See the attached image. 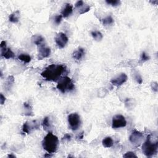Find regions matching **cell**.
Masks as SVG:
<instances>
[{"label": "cell", "instance_id": "16", "mask_svg": "<svg viewBox=\"0 0 158 158\" xmlns=\"http://www.w3.org/2000/svg\"><path fill=\"white\" fill-rule=\"evenodd\" d=\"M33 43L38 46L45 45V38L40 35H35L31 37Z\"/></svg>", "mask_w": 158, "mask_h": 158}, {"label": "cell", "instance_id": "22", "mask_svg": "<svg viewBox=\"0 0 158 158\" xmlns=\"http://www.w3.org/2000/svg\"><path fill=\"white\" fill-rule=\"evenodd\" d=\"M18 59L25 63H29L31 61V57L27 54H20L18 56Z\"/></svg>", "mask_w": 158, "mask_h": 158}, {"label": "cell", "instance_id": "34", "mask_svg": "<svg viewBox=\"0 0 158 158\" xmlns=\"http://www.w3.org/2000/svg\"><path fill=\"white\" fill-rule=\"evenodd\" d=\"M8 157H13V158H14V157H15V156L13 155H9L8 156Z\"/></svg>", "mask_w": 158, "mask_h": 158}, {"label": "cell", "instance_id": "13", "mask_svg": "<svg viewBox=\"0 0 158 158\" xmlns=\"http://www.w3.org/2000/svg\"><path fill=\"white\" fill-rule=\"evenodd\" d=\"M72 12H73L72 5L69 3H66L61 10V15H62L63 17L67 18L72 14Z\"/></svg>", "mask_w": 158, "mask_h": 158}, {"label": "cell", "instance_id": "3", "mask_svg": "<svg viewBox=\"0 0 158 158\" xmlns=\"http://www.w3.org/2000/svg\"><path fill=\"white\" fill-rule=\"evenodd\" d=\"M158 141L157 138L152 141V136L151 135L148 136L145 143L142 145V151L144 155L147 157H152L157 152Z\"/></svg>", "mask_w": 158, "mask_h": 158}, {"label": "cell", "instance_id": "19", "mask_svg": "<svg viewBox=\"0 0 158 158\" xmlns=\"http://www.w3.org/2000/svg\"><path fill=\"white\" fill-rule=\"evenodd\" d=\"M102 145L104 148H110L114 145L113 138L110 136H107V137L104 138L102 141Z\"/></svg>", "mask_w": 158, "mask_h": 158}, {"label": "cell", "instance_id": "18", "mask_svg": "<svg viewBox=\"0 0 158 158\" xmlns=\"http://www.w3.org/2000/svg\"><path fill=\"white\" fill-rule=\"evenodd\" d=\"M24 114L25 115H28V116H30V115H33L32 108H31L30 103L27 102H25L24 103Z\"/></svg>", "mask_w": 158, "mask_h": 158}, {"label": "cell", "instance_id": "17", "mask_svg": "<svg viewBox=\"0 0 158 158\" xmlns=\"http://www.w3.org/2000/svg\"><path fill=\"white\" fill-rule=\"evenodd\" d=\"M20 18V12L19 10H15V12L10 14L9 16V20L12 23H17Z\"/></svg>", "mask_w": 158, "mask_h": 158}, {"label": "cell", "instance_id": "21", "mask_svg": "<svg viewBox=\"0 0 158 158\" xmlns=\"http://www.w3.org/2000/svg\"><path fill=\"white\" fill-rule=\"evenodd\" d=\"M91 34L93 39L97 41H101L103 39V34L99 31H92Z\"/></svg>", "mask_w": 158, "mask_h": 158}, {"label": "cell", "instance_id": "8", "mask_svg": "<svg viewBox=\"0 0 158 158\" xmlns=\"http://www.w3.org/2000/svg\"><path fill=\"white\" fill-rule=\"evenodd\" d=\"M144 140V135L141 132L137 130L134 131L129 136V141L131 144L136 146H140L143 143Z\"/></svg>", "mask_w": 158, "mask_h": 158}, {"label": "cell", "instance_id": "6", "mask_svg": "<svg viewBox=\"0 0 158 158\" xmlns=\"http://www.w3.org/2000/svg\"><path fill=\"white\" fill-rule=\"evenodd\" d=\"M127 125V120L122 115H115L112 119V128L116 129L125 127Z\"/></svg>", "mask_w": 158, "mask_h": 158}, {"label": "cell", "instance_id": "33", "mask_svg": "<svg viewBox=\"0 0 158 158\" xmlns=\"http://www.w3.org/2000/svg\"><path fill=\"white\" fill-rule=\"evenodd\" d=\"M83 133H84L83 131H82V132H81V133L79 134L77 136V138L78 140H82V139H83V135H84V134H83Z\"/></svg>", "mask_w": 158, "mask_h": 158}, {"label": "cell", "instance_id": "28", "mask_svg": "<svg viewBox=\"0 0 158 158\" xmlns=\"http://www.w3.org/2000/svg\"><path fill=\"white\" fill-rule=\"evenodd\" d=\"M62 15H57L55 17V22L56 25H59L61 22L62 19Z\"/></svg>", "mask_w": 158, "mask_h": 158}, {"label": "cell", "instance_id": "14", "mask_svg": "<svg viewBox=\"0 0 158 158\" xmlns=\"http://www.w3.org/2000/svg\"><path fill=\"white\" fill-rule=\"evenodd\" d=\"M1 55L2 57H4V58L7 59H13L15 57V54L13 51L10 48H7L1 49Z\"/></svg>", "mask_w": 158, "mask_h": 158}, {"label": "cell", "instance_id": "24", "mask_svg": "<svg viewBox=\"0 0 158 158\" xmlns=\"http://www.w3.org/2000/svg\"><path fill=\"white\" fill-rule=\"evenodd\" d=\"M134 77L135 78V80H136V82L138 84H141L142 83H143V79H142L141 75L140 74L138 71H135L134 72Z\"/></svg>", "mask_w": 158, "mask_h": 158}, {"label": "cell", "instance_id": "26", "mask_svg": "<svg viewBox=\"0 0 158 158\" xmlns=\"http://www.w3.org/2000/svg\"><path fill=\"white\" fill-rule=\"evenodd\" d=\"M106 3L112 6H117L120 4L121 2L119 0H106Z\"/></svg>", "mask_w": 158, "mask_h": 158}, {"label": "cell", "instance_id": "11", "mask_svg": "<svg viewBox=\"0 0 158 158\" xmlns=\"http://www.w3.org/2000/svg\"><path fill=\"white\" fill-rule=\"evenodd\" d=\"M51 55V50L48 47L45 46V45H41L38 48V59L41 60L44 58L48 57Z\"/></svg>", "mask_w": 158, "mask_h": 158}, {"label": "cell", "instance_id": "1", "mask_svg": "<svg viewBox=\"0 0 158 158\" xmlns=\"http://www.w3.org/2000/svg\"><path fill=\"white\" fill-rule=\"evenodd\" d=\"M67 72L66 66L59 64H51L41 72V76L47 81L58 82L61 76Z\"/></svg>", "mask_w": 158, "mask_h": 158}, {"label": "cell", "instance_id": "12", "mask_svg": "<svg viewBox=\"0 0 158 158\" xmlns=\"http://www.w3.org/2000/svg\"><path fill=\"white\" fill-rule=\"evenodd\" d=\"M76 8L78 10V13L80 14H83L90 10V7L86 4L83 1H78L76 4Z\"/></svg>", "mask_w": 158, "mask_h": 158}, {"label": "cell", "instance_id": "7", "mask_svg": "<svg viewBox=\"0 0 158 158\" xmlns=\"http://www.w3.org/2000/svg\"><path fill=\"white\" fill-rule=\"evenodd\" d=\"M40 127V123L38 120H30L25 122L22 126V131L24 133L29 134L31 131L37 130Z\"/></svg>", "mask_w": 158, "mask_h": 158}, {"label": "cell", "instance_id": "32", "mask_svg": "<svg viewBox=\"0 0 158 158\" xmlns=\"http://www.w3.org/2000/svg\"><path fill=\"white\" fill-rule=\"evenodd\" d=\"M0 46H1V49L6 48V42L5 41H2L1 45H0Z\"/></svg>", "mask_w": 158, "mask_h": 158}, {"label": "cell", "instance_id": "4", "mask_svg": "<svg viewBox=\"0 0 158 158\" xmlns=\"http://www.w3.org/2000/svg\"><path fill=\"white\" fill-rule=\"evenodd\" d=\"M56 88L62 93L73 91L75 88V85L73 83L71 78L69 77H63L57 82Z\"/></svg>", "mask_w": 158, "mask_h": 158}, {"label": "cell", "instance_id": "27", "mask_svg": "<svg viewBox=\"0 0 158 158\" xmlns=\"http://www.w3.org/2000/svg\"><path fill=\"white\" fill-rule=\"evenodd\" d=\"M124 157H136L137 158V156H136L135 152H131V151H129L127 152H126V153L123 156Z\"/></svg>", "mask_w": 158, "mask_h": 158}, {"label": "cell", "instance_id": "29", "mask_svg": "<svg viewBox=\"0 0 158 158\" xmlns=\"http://www.w3.org/2000/svg\"><path fill=\"white\" fill-rule=\"evenodd\" d=\"M151 87L152 90H153L154 92H157L158 87H157V82H152L151 84Z\"/></svg>", "mask_w": 158, "mask_h": 158}, {"label": "cell", "instance_id": "25", "mask_svg": "<svg viewBox=\"0 0 158 158\" xmlns=\"http://www.w3.org/2000/svg\"><path fill=\"white\" fill-rule=\"evenodd\" d=\"M150 57L147 55L145 52H143L140 56V62L141 63V64H143V63L145 62L146 61L150 60Z\"/></svg>", "mask_w": 158, "mask_h": 158}, {"label": "cell", "instance_id": "9", "mask_svg": "<svg viewBox=\"0 0 158 158\" xmlns=\"http://www.w3.org/2000/svg\"><path fill=\"white\" fill-rule=\"evenodd\" d=\"M68 37L67 35L62 32L57 34L55 37L56 43L59 48H63L66 46L68 42Z\"/></svg>", "mask_w": 158, "mask_h": 158}, {"label": "cell", "instance_id": "20", "mask_svg": "<svg viewBox=\"0 0 158 158\" xmlns=\"http://www.w3.org/2000/svg\"><path fill=\"white\" fill-rule=\"evenodd\" d=\"M44 130L46 131H50L51 128V125L50 123V119L48 117H45L43 120V123H42Z\"/></svg>", "mask_w": 158, "mask_h": 158}, {"label": "cell", "instance_id": "31", "mask_svg": "<svg viewBox=\"0 0 158 158\" xmlns=\"http://www.w3.org/2000/svg\"><path fill=\"white\" fill-rule=\"evenodd\" d=\"M5 101H6V98L4 96L3 93H1V94H0V103H1V105L4 104Z\"/></svg>", "mask_w": 158, "mask_h": 158}, {"label": "cell", "instance_id": "15", "mask_svg": "<svg viewBox=\"0 0 158 158\" xmlns=\"http://www.w3.org/2000/svg\"><path fill=\"white\" fill-rule=\"evenodd\" d=\"M85 50L82 48H79L75 51H73L72 54V57L74 59L79 61L83 58V57L85 56Z\"/></svg>", "mask_w": 158, "mask_h": 158}, {"label": "cell", "instance_id": "5", "mask_svg": "<svg viewBox=\"0 0 158 158\" xmlns=\"http://www.w3.org/2000/svg\"><path fill=\"white\" fill-rule=\"evenodd\" d=\"M68 122L72 130H77L81 124L80 117L77 113H72L68 116Z\"/></svg>", "mask_w": 158, "mask_h": 158}, {"label": "cell", "instance_id": "23", "mask_svg": "<svg viewBox=\"0 0 158 158\" xmlns=\"http://www.w3.org/2000/svg\"><path fill=\"white\" fill-rule=\"evenodd\" d=\"M102 22L104 25H109L114 23V19L110 15H109V16L102 19Z\"/></svg>", "mask_w": 158, "mask_h": 158}, {"label": "cell", "instance_id": "10", "mask_svg": "<svg viewBox=\"0 0 158 158\" xmlns=\"http://www.w3.org/2000/svg\"><path fill=\"white\" fill-rule=\"evenodd\" d=\"M127 78H128L127 76L126 75L125 73H122L117 77L112 78L111 80H110V82H111L113 85L119 87L122 85L124 83L127 82Z\"/></svg>", "mask_w": 158, "mask_h": 158}, {"label": "cell", "instance_id": "2", "mask_svg": "<svg viewBox=\"0 0 158 158\" xmlns=\"http://www.w3.org/2000/svg\"><path fill=\"white\" fill-rule=\"evenodd\" d=\"M58 138L51 131H49L42 141L43 149L48 153H55L58 146Z\"/></svg>", "mask_w": 158, "mask_h": 158}, {"label": "cell", "instance_id": "30", "mask_svg": "<svg viewBox=\"0 0 158 158\" xmlns=\"http://www.w3.org/2000/svg\"><path fill=\"white\" fill-rule=\"evenodd\" d=\"M67 140V141H70L71 140V135L69 134H66L64 136V137L62 138V140Z\"/></svg>", "mask_w": 158, "mask_h": 158}]
</instances>
